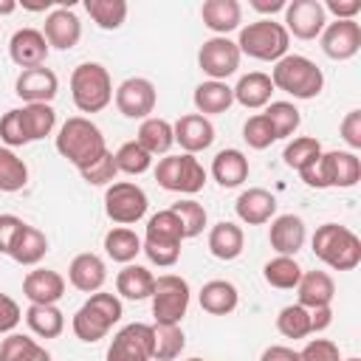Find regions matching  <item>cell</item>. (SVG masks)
Masks as SVG:
<instances>
[{"instance_id":"681fc988","label":"cell","mask_w":361,"mask_h":361,"mask_svg":"<svg viewBox=\"0 0 361 361\" xmlns=\"http://www.w3.org/2000/svg\"><path fill=\"white\" fill-rule=\"evenodd\" d=\"M0 141H3L8 149L31 144V141H28V135H25V127H23L20 107H14V110H8V113H3V116H0Z\"/></svg>"},{"instance_id":"6da1fadb","label":"cell","mask_w":361,"mask_h":361,"mask_svg":"<svg viewBox=\"0 0 361 361\" xmlns=\"http://www.w3.org/2000/svg\"><path fill=\"white\" fill-rule=\"evenodd\" d=\"M56 152L82 172L107 152V144L102 130L87 116H71L56 133Z\"/></svg>"},{"instance_id":"94428289","label":"cell","mask_w":361,"mask_h":361,"mask_svg":"<svg viewBox=\"0 0 361 361\" xmlns=\"http://www.w3.org/2000/svg\"><path fill=\"white\" fill-rule=\"evenodd\" d=\"M17 11V3L14 0H0V14H11Z\"/></svg>"},{"instance_id":"30bf717a","label":"cell","mask_w":361,"mask_h":361,"mask_svg":"<svg viewBox=\"0 0 361 361\" xmlns=\"http://www.w3.org/2000/svg\"><path fill=\"white\" fill-rule=\"evenodd\" d=\"M189 282L178 274H161L155 276V288H152V316L155 324H180V319L189 310Z\"/></svg>"},{"instance_id":"816d5d0a","label":"cell","mask_w":361,"mask_h":361,"mask_svg":"<svg viewBox=\"0 0 361 361\" xmlns=\"http://www.w3.org/2000/svg\"><path fill=\"white\" fill-rule=\"evenodd\" d=\"M299 361H341L338 344L330 338H310L299 350Z\"/></svg>"},{"instance_id":"ee69618b","label":"cell","mask_w":361,"mask_h":361,"mask_svg":"<svg viewBox=\"0 0 361 361\" xmlns=\"http://www.w3.org/2000/svg\"><path fill=\"white\" fill-rule=\"evenodd\" d=\"M319 155H322V144H319L316 138H310V135H299V138L288 141V144H285V152H282L285 164H288L290 169H296V172H302V169H307L310 164H316Z\"/></svg>"},{"instance_id":"f546056e","label":"cell","mask_w":361,"mask_h":361,"mask_svg":"<svg viewBox=\"0 0 361 361\" xmlns=\"http://www.w3.org/2000/svg\"><path fill=\"white\" fill-rule=\"evenodd\" d=\"M200 307L212 316H228L240 305V293L228 279H209L200 288Z\"/></svg>"},{"instance_id":"74e56055","label":"cell","mask_w":361,"mask_h":361,"mask_svg":"<svg viewBox=\"0 0 361 361\" xmlns=\"http://www.w3.org/2000/svg\"><path fill=\"white\" fill-rule=\"evenodd\" d=\"M186 336L180 324H152V361H172L183 353Z\"/></svg>"},{"instance_id":"d4e9b609","label":"cell","mask_w":361,"mask_h":361,"mask_svg":"<svg viewBox=\"0 0 361 361\" xmlns=\"http://www.w3.org/2000/svg\"><path fill=\"white\" fill-rule=\"evenodd\" d=\"M296 296L302 307L313 310V307H327L336 296V282L327 271H302V279L296 285Z\"/></svg>"},{"instance_id":"8d00e7d4","label":"cell","mask_w":361,"mask_h":361,"mask_svg":"<svg viewBox=\"0 0 361 361\" xmlns=\"http://www.w3.org/2000/svg\"><path fill=\"white\" fill-rule=\"evenodd\" d=\"M0 361H51V353L31 336L8 333L0 341Z\"/></svg>"},{"instance_id":"7dc6e473","label":"cell","mask_w":361,"mask_h":361,"mask_svg":"<svg viewBox=\"0 0 361 361\" xmlns=\"http://www.w3.org/2000/svg\"><path fill=\"white\" fill-rule=\"evenodd\" d=\"M169 209L178 214L186 240L203 234V228H206V209H203V203H197V200H192V197H183V200L172 203Z\"/></svg>"},{"instance_id":"484cf974","label":"cell","mask_w":361,"mask_h":361,"mask_svg":"<svg viewBox=\"0 0 361 361\" xmlns=\"http://www.w3.org/2000/svg\"><path fill=\"white\" fill-rule=\"evenodd\" d=\"M200 20L214 37H226L228 31L240 28L243 23V6L237 0H206L200 6Z\"/></svg>"},{"instance_id":"ba28073f","label":"cell","mask_w":361,"mask_h":361,"mask_svg":"<svg viewBox=\"0 0 361 361\" xmlns=\"http://www.w3.org/2000/svg\"><path fill=\"white\" fill-rule=\"evenodd\" d=\"M71 99L79 113H102L113 102L110 71L99 62H82L71 73Z\"/></svg>"},{"instance_id":"680465c9","label":"cell","mask_w":361,"mask_h":361,"mask_svg":"<svg viewBox=\"0 0 361 361\" xmlns=\"http://www.w3.org/2000/svg\"><path fill=\"white\" fill-rule=\"evenodd\" d=\"M330 322H333V307H330V305H327V307H313V310H310V333H322V330H327Z\"/></svg>"},{"instance_id":"f1b7e54d","label":"cell","mask_w":361,"mask_h":361,"mask_svg":"<svg viewBox=\"0 0 361 361\" xmlns=\"http://www.w3.org/2000/svg\"><path fill=\"white\" fill-rule=\"evenodd\" d=\"M243 245H245V234L237 223H228V220H220L212 226L209 231V251L212 257L223 259V262H231L243 254Z\"/></svg>"},{"instance_id":"bcb514c9","label":"cell","mask_w":361,"mask_h":361,"mask_svg":"<svg viewBox=\"0 0 361 361\" xmlns=\"http://www.w3.org/2000/svg\"><path fill=\"white\" fill-rule=\"evenodd\" d=\"M276 330L285 338H307L310 336V310L302 305H285L276 316Z\"/></svg>"},{"instance_id":"9a60e30c","label":"cell","mask_w":361,"mask_h":361,"mask_svg":"<svg viewBox=\"0 0 361 361\" xmlns=\"http://www.w3.org/2000/svg\"><path fill=\"white\" fill-rule=\"evenodd\" d=\"M282 25L296 39H316L327 25V11L319 0H293L285 6Z\"/></svg>"},{"instance_id":"277c9868","label":"cell","mask_w":361,"mask_h":361,"mask_svg":"<svg viewBox=\"0 0 361 361\" xmlns=\"http://www.w3.org/2000/svg\"><path fill=\"white\" fill-rule=\"evenodd\" d=\"M183 226L178 220V214L172 209L155 212L147 220V231L141 240V251L147 254V259L158 268H169L178 262L180 257V243H183Z\"/></svg>"},{"instance_id":"60d3db41","label":"cell","mask_w":361,"mask_h":361,"mask_svg":"<svg viewBox=\"0 0 361 361\" xmlns=\"http://www.w3.org/2000/svg\"><path fill=\"white\" fill-rule=\"evenodd\" d=\"M85 11L102 31H116L127 20V3L124 0H85Z\"/></svg>"},{"instance_id":"db71d44e","label":"cell","mask_w":361,"mask_h":361,"mask_svg":"<svg viewBox=\"0 0 361 361\" xmlns=\"http://www.w3.org/2000/svg\"><path fill=\"white\" fill-rule=\"evenodd\" d=\"M23 226H25L23 217H17V214H0V254H8L11 251V245H14V240H17V234H20Z\"/></svg>"},{"instance_id":"ab89813d","label":"cell","mask_w":361,"mask_h":361,"mask_svg":"<svg viewBox=\"0 0 361 361\" xmlns=\"http://www.w3.org/2000/svg\"><path fill=\"white\" fill-rule=\"evenodd\" d=\"M20 116H23V127H25L28 141H39V138L51 135L56 127V110L51 104H23Z\"/></svg>"},{"instance_id":"e0dca14e","label":"cell","mask_w":361,"mask_h":361,"mask_svg":"<svg viewBox=\"0 0 361 361\" xmlns=\"http://www.w3.org/2000/svg\"><path fill=\"white\" fill-rule=\"evenodd\" d=\"M59 90V79L51 68L37 65V68H25L20 71L17 82H14V93L25 102V104H51V99Z\"/></svg>"},{"instance_id":"4316f807","label":"cell","mask_w":361,"mask_h":361,"mask_svg":"<svg viewBox=\"0 0 361 361\" xmlns=\"http://www.w3.org/2000/svg\"><path fill=\"white\" fill-rule=\"evenodd\" d=\"M231 93H234V102L243 104L245 110H259V107H265V104L271 102V96H274V82H271L268 73L251 71V73L240 76V82L231 87Z\"/></svg>"},{"instance_id":"d6a6232c","label":"cell","mask_w":361,"mask_h":361,"mask_svg":"<svg viewBox=\"0 0 361 361\" xmlns=\"http://www.w3.org/2000/svg\"><path fill=\"white\" fill-rule=\"evenodd\" d=\"M48 254V237L37 228V226H23L20 228V234H17V240H14V245H11V251H8V257L17 262V265H37L42 257Z\"/></svg>"},{"instance_id":"6125c7cd","label":"cell","mask_w":361,"mask_h":361,"mask_svg":"<svg viewBox=\"0 0 361 361\" xmlns=\"http://www.w3.org/2000/svg\"><path fill=\"white\" fill-rule=\"evenodd\" d=\"M341 361H361V358H355V355H350V358H341Z\"/></svg>"},{"instance_id":"c3c4849f","label":"cell","mask_w":361,"mask_h":361,"mask_svg":"<svg viewBox=\"0 0 361 361\" xmlns=\"http://www.w3.org/2000/svg\"><path fill=\"white\" fill-rule=\"evenodd\" d=\"M243 138H245V144L251 149H268L276 141V133H274L271 121L265 118V113H254L243 124Z\"/></svg>"},{"instance_id":"4fadbf2b","label":"cell","mask_w":361,"mask_h":361,"mask_svg":"<svg viewBox=\"0 0 361 361\" xmlns=\"http://www.w3.org/2000/svg\"><path fill=\"white\" fill-rule=\"evenodd\" d=\"M107 361H152V324H124L107 347Z\"/></svg>"},{"instance_id":"d6986e66","label":"cell","mask_w":361,"mask_h":361,"mask_svg":"<svg viewBox=\"0 0 361 361\" xmlns=\"http://www.w3.org/2000/svg\"><path fill=\"white\" fill-rule=\"evenodd\" d=\"M305 240H307V228H305V220L299 214H276L271 220L268 243L276 254L296 257V251H302Z\"/></svg>"},{"instance_id":"ac0fdd59","label":"cell","mask_w":361,"mask_h":361,"mask_svg":"<svg viewBox=\"0 0 361 361\" xmlns=\"http://www.w3.org/2000/svg\"><path fill=\"white\" fill-rule=\"evenodd\" d=\"M42 37H45L48 48L71 51V48L82 39V23H79V17H76L68 6H54V8L48 11V17H45Z\"/></svg>"},{"instance_id":"7bdbcfd3","label":"cell","mask_w":361,"mask_h":361,"mask_svg":"<svg viewBox=\"0 0 361 361\" xmlns=\"http://www.w3.org/2000/svg\"><path fill=\"white\" fill-rule=\"evenodd\" d=\"M265 118L271 121V127L276 133V141L279 138H290L299 130V121H302V116H299L293 102H268L265 104Z\"/></svg>"},{"instance_id":"f5cc1de1","label":"cell","mask_w":361,"mask_h":361,"mask_svg":"<svg viewBox=\"0 0 361 361\" xmlns=\"http://www.w3.org/2000/svg\"><path fill=\"white\" fill-rule=\"evenodd\" d=\"M341 138L344 144L350 147V152L361 149V110H350L344 118H341Z\"/></svg>"},{"instance_id":"7c38bea8","label":"cell","mask_w":361,"mask_h":361,"mask_svg":"<svg viewBox=\"0 0 361 361\" xmlns=\"http://www.w3.org/2000/svg\"><path fill=\"white\" fill-rule=\"evenodd\" d=\"M240 59H243V54H240L237 42L228 37H209L197 51L200 71L214 82H226L231 73H237Z\"/></svg>"},{"instance_id":"44dd1931","label":"cell","mask_w":361,"mask_h":361,"mask_svg":"<svg viewBox=\"0 0 361 361\" xmlns=\"http://www.w3.org/2000/svg\"><path fill=\"white\" fill-rule=\"evenodd\" d=\"M48 42L42 37L39 28H20L11 34V42H8V56L14 65H20L23 71L25 68H37V65H45L48 59Z\"/></svg>"},{"instance_id":"11a10c76","label":"cell","mask_w":361,"mask_h":361,"mask_svg":"<svg viewBox=\"0 0 361 361\" xmlns=\"http://www.w3.org/2000/svg\"><path fill=\"white\" fill-rule=\"evenodd\" d=\"M20 319H23V313H20V305L11 299V296H6V293H0V333H14V327L20 324Z\"/></svg>"},{"instance_id":"f35d334b","label":"cell","mask_w":361,"mask_h":361,"mask_svg":"<svg viewBox=\"0 0 361 361\" xmlns=\"http://www.w3.org/2000/svg\"><path fill=\"white\" fill-rule=\"evenodd\" d=\"M262 276H265V282H268L271 288L290 290V288H296L299 279H302V265H299L293 257L276 254L274 259H268V262L262 265Z\"/></svg>"},{"instance_id":"d590c367","label":"cell","mask_w":361,"mask_h":361,"mask_svg":"<svg viewBox=\"0 0 361 361\" xmlns=\"http://www.w3.org/2000/svg\"><path fill=\"white\" fill-rule=\"evenodd\" d=\"M25 324L39 338H56L65 330V313L56 305H28Z\"/></svg>"},{"instance_id":"836d02e7","label":"cell","mask_w":361,"mask_h":361,"mask_svg":"<svg viewBox=\"0 0 361 361\" xmlns=\"http://www.w3.org/2000/svg\"><path fill=\"white\" fill-rule=\"evenodd\" d=\"M135 141H138L149 155H166L169 147L175 144V133H172V124H169L166 118L149 116V118L141 121Z\"/></svg>"},{"instance_id":"7a4b0ae2","label":"cell","mask_w":361,"mask_h":361,"mask_svg":"<svg viewBox=\"0 0 361 361\" xmlns=\"http://www.w3.org/2000/svg\"><path fill=\"white\" fill-rule=\"evenodd\" d=\"M268 76L274 82V90H282L293 99H316L324 87L322 68L302 54H285L279 62H274Z\"/></svg>"},{"instance_id":"4dcf8cb0","label":"cell","mask_w":361,"mask_h":361,"mask_svg":"<svg viewBox=\"0 0 361 361\" xmlns=\"http://www.w3.org/2000/svg\"><path fill=\"white\" fill-rule=\"evenodd\" d=\"M195 107H197V113L200 116H220V113H226L231 104H234V93H231V87L226 85V82H214V79H206V82H200L197 87H195Z\"/></svg>"},{"instance_id":"f6af8a7d","label":"cell","mask_w":361,"mask_h":361,"mask_svg":"<svg viewBox=\"0 0 361 361\" xmlns=\"http://www.w3.org/2000/svg\"><path fill=\"white\" fill-rule=\"evenodd\" d=\"M113 158H116V169L118 172H124V175H144L149 166H152V155L133 138V141H124L116 152H113Z\"/></svg>"},{"instance_id":"603a6c76","label":"cell","mask_w":361,"mask_h":361,"mask_svg":"<svg viewBox=\"0 0 361 361\" xmlns=\"http://www.w3.org/2000/svg\"><path fill=\"white\" fill-rule=\"evenodd\" d=\"M68 279H71V285H73L76 290H82V293H96V290H102V285H104V279H107V265H104V259H102L99 254L82 251V254H76V257L71 259V265H68Z\"/></svg>"},{"instance_id":"be15d7a7","label":"cell","mask_w":361,"mask_h":361,"mask_svg":"<svg viewBox=\"0 0 361 361\" xmlns=\"http://www.w3.org/2000/svg\"><path fill=\"white\" fill-rule=\"evenodd\" d=\"M186 361H203V358H186Z\"/></svg>"},{"instance_id":"8fae6325","label":"cell","mask_w":361,"mask_h":361,"mask_svg":"<svg viewBox=\"0 0 361 361\" xmlns=\"http://www.w3.org/2000/svg\"><path fill=\"white\" fill-rule=\"evenodd\" d=\"M147 192L133 180H113L104 189V214L118 226H133L147 214Z\"/></svg>"},{"instance_id":"8992f818","label":"cell","mask_w":361,"mask_h":361,"mask_svg":"<svg viewBox=\"0 0 361 361\" xmlns=\"http://www.w3.org/2000/svg\"><path fill=\"white\" fill-rule=\"evenodd\" d=\"M299 175L313 189H350L361 180V158L350 149H330L322 152L319 161L302 169Z\"/></svg>"},{"instance_id":"cb8c5ba5","label":"cell","mask_w":361,"mask_h":361,"mask_svg":"<svg viewBox=\"0 0 361 361\" xmlns=\"http://www.w3.org/2000/svg\"><path fill=\"white\" fill-rule=\"evenodd\" d=\"M234 212H237V217L245 226H262V223L274 220V214H276V197L268 189H262V186H251V189L240 192V197L234 203Z\"/></svg>"},{"instance_id":"83f0119b","label":"cell","mask_w":361,"mask_h":361,"mask_svg":"<svg viewBox=\"0 0 361 361\" xmlns=\"http://www.w3.org/2000/svg\"><path fill=\"white\" fill-rule=\"evenodd\" d=\"M212 178L223 186V189H237L248 180V158L228 147V149H220L212 161Z\"/></svg>"},{"instance_id":"5bb4252c","label":"cell","mask_w":361,"mask_h":361,"mask_svg":"<svg viewBox=\"0 0 361 361\" xmlns=\"http://www.w3.org/2000/svg\"><path fill=\"white\" fill-rule=\"evenodd\" d=\"M113 99H116V107H118L121 116H127V118H141V121H144V118H149V113L155 110L158 93H155V85H152L149 79H144V76H130V79H124V82L116 87Z\"/></svg>"},{"instance_id":"1f68e13d","label":"cell","mask_w":361,"mask_h":361,"mask_svg":"<svg viewBox=\"0 0 361 361\" xmlns=\"http://www.w3.org/2000/svg\"><path fill=\"white\" fill-rule=\"evenodd\" d=\"M152 288H155L152 271L144 268V265H135V262L124 265V268L118 271V276H116V290H118V296L133 299V302L149 299V296H152Z\"/></svg>"},{"instance_id":"7402d4cb","label":"cell","mask_w":361,"mask_h":361,"mask_svg":"<svg viewBox=\"0 0 361 361\" xmlns=\"http://www.w3.org/2000/svg\"><path fill=\"white\" fill-rule=\"evenodd\" d=\"M23 296L31 305H56L65 296V279H62L59 271L34 268L23 279Z\"/></svg>"},{"instance_id":"ffe728a7","label":"cell","mask_w":361,"mask_h":361,"mask_svg":"<svg viewBox=\"0 0 361 361\" xmlns=\"http://www.w3.org/2000/svg\"><path fill=\"white\" fill-rule=\"evenodd\" d=\"M172 133H175V141L180 144L183 152L195 155V152H203L212 147L214 141V124L200 116V113H186L180 116L175 124H172Z\"/></svg>"},{"instance_id":"f907efd6","label":"cell","mask_w":361,"mask_h":361,"mask_svg":"<svg viewBox=\"0 0 361 361\" xmlns=\"http://www.w3.org/2000/svg\"><path fill=\"white\" fill-rule=\"evenodd\" d=\"M79 175H82V180H87L90 186H110V183L116 180V175H118L113 152L107 149V152H104V155H102L96 164H90L87 169H82Z\"/></svg>"},{"instance_id":"3957f363","label":"cell","mask_w":361,"mask_h":361,"mask_svg":"<svg viewBox=\"0 0 361 361\" xmlns=\"http://www.w3.org/2000/svg\"><path fill=\"white\" fill-rule=\"evenodd\" d=\"M124 307H121V299L116 293H107V290H96L87 296V302L73 313L71 319V327H73V336L85 344H93V341H102L113 324L121 319Z\"/></svg>"},{"instance_id":"52a82bcc","label":"cell","mask_w":361,"mask_h":361,"mask_svg":"<svg viewBox=\"0 0 361 361\" xmlns=\"http://www.w3.org/2000/svg\"><path fill=\"white\" fill-rule=\"evenodd\" d=\"M288 45H290V34L285 31L282 23L271 17H259L243 25L237 37L240 54H248L251 59H259V62H279L288 54Z\"/></svg>"},{"instance_id":"9f6ffc18","label":"cell","mask_w":361,"mask_h":361,"mask_svg":"<svg viewBox=\"0 0 361 361\" xmlns=\"http://www.w3.org/2000/svg\"><path fill=\"white\" fill-rule=\"evenodd\" d=\"M322 6H324V11L336 14V20H355L358 11H361V3L358 0H327Z\"/></svg>"},{"instance_id":"b9f144b4","label":"cell","mask_w":361,"mask_h":361,"mask_svg":"<svg viewBox=\"0 0 361 361\" xmlns=\"http://www.w3.org/2000/svg\"><path fill=\"white\" fill-rule=\"evenodd\" d=\"M25 183H28L25 161L14 149L0 147V192H20Z\"/></svg>"},{"instance_id":"5b68a950","label":"cell","mask_w":361,"mask_h":361,"mask_svg":"<svg viewBox=\"0 0 361 361\" xmlns=\"http://www.w3.org/2000/svg\"><path fill=\"white\" fill-rule=\"evenodd\" d=\"M313 254L333 271H353L361 262V240L353 228L338 223H322L310 240Z\"/></svg>"},{"instance_id":"91938a15","label":"cell","mask_w":361,"mask_h":361,"mask_svg":"<svg viewBox=\"0 0 361 361\" xmlns=\"http://www.w3.org/2000/svg\"><path fill=\"white\" fill-rule=\"evenodd\" d=\"M285 0H251V8L259 11V14H276V11H285Z\"/></svg>"},{"instance_id":"2e32d148","label":"cell","mask_w":361,"mask_h":361,"mask_svg":"<svg viewBox=\"0 0 361 361\" xmlns=\"http://www.w3.org/2000/svg\"><path fill=\"white\" fill-rule=\"evenodd\" d=\"M322 39V51L330 59H353L361 48V25L355 20H333L324 25V31L319 34Z\"/></svg>"},{"instance_id":"9c48e42d","label":"cell","mask_w":361,"mask_h":361,"mask_svg":"<svg viewBox=\"0 0 361 361\" xmlns=\"http://www.w3.org/2000/svg\"><path fill=\"white\" fill-rule=\"evenodd\" d=\"M155 180L161 189L166 192H180V195H197L203 186H206V169L203 164L189 155V152H180V155H166L158 161L155 166Z\"/></svg>"},{"instance_id":"6f0895ef","label":"cell","mask_w":361,"mask_h":361,"mask_svg":"<svg viewBox=\"0 0 361 361\" xmlns=\"http://www.w3.org/2000/svg\"><path fill=\"white\" fill-rule=\"evenodd\" d=\"M259 361H299V353L285 347V344H271V347L262 350Z\"/></svg>"},{"instance_id":"e575fe53","label":"cell","mask_w":361,"mask_h":361,"mask_svg":"<svg viewBox=\"0 0 361 361\" xmlns=\"http://www.w3.org/2000/svg\"><path fill=\"white\" fill-rule=\"evenodd\" d=\"M104 254L113 262L130 265L141 254V237L133 228H127V226H116V228H110L104 234Z\"/></svg>"}]
</instances>
